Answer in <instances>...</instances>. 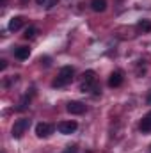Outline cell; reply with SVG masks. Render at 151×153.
I'll return each mask as SVG.
<instances>
[{"label": "cell", "instance_id": "cell-1", "mask_svg": "<svg viewBox=\"0 0 151 153\" xmlns=\"http://www.w3.org/2000/svg\"><path fill=\"white\" fill-rule=\"evenodd\" d=\"M73 75H75V70H73L71 66H64V68H61L59 76L52 82V85H53V87H64L66 84H70V82L73 80Z\"/></svg>", "mask_w": 151, "mask_h": 153}, {"label": "cell", "instance_id": "cell-2", "mask_svg": "<svg viewBox=\"0 0 151 153\" xmlns=\"http://www.w3.org/2000/svg\"><path fill=\"white\" fill-rule=\"evenodd\" d=\"M29 125H30L29 119H18V121H14V125H13V128H11V135H13L14 139H20V137L27 132Z\"/></svg>", "mask_w": 151, "mask_h": 153}, {"label": "cell", "instance_id": "cell-3", "mask_svg": "<svg viewBox=\"0 0 151 153\" xmlns=\"http://www.w3.org/2000/svg\"><path fill=\"white\" fill-rule=\"evenodd\" d=\"M94 82H96V73L93 70L84 73V82H82V91H93L94 89Z\"/></svg>", "mask_w": 151, "mask_h": 153}, {"label": "cell", "instance_id": "cell-4", "mask_svg": "<svg viewBox=\"0 0 151 153\" xmlns=\"http://www.w3.org/2000/svg\"><path fill=\"white\" fill-rule=\"evenodd\" d=\"M52 132H53V126L50 123H38L36 125V135L39 139H46Z\"/></svg>", "mask_w": 151, "mask_h": 153}, {"label": "cell", "instance_id": "cell-5", "mask_svg": "<svg viewBox=\"0 0 151 153\" xmlns=\"http://www.w3.org/2000/svg\"><path fill=\"white\" fill-rule=\"evenodd\" d=\"M76 128H78L76 121H62V123H59V132H61V134H64V135L73 134Z\"/></svg>", "mask_w": 151, "mask_h": 153}, {"label": "cell", "instance_id": "cell-6", "mask_svg": "<svg viewBox=\"0 0 151 153\" xmlns=\"http://www.w3.org/2000/svg\"><path fill=\"white\" fill-rule=\"evenodd\" d=\"M66 111L70 112V114H84L85 112V105L82 103V102H70L68 103V107H66Z\"/></svg>", "mask_w": 151, "mask_h": 153}, {"label": "cell", "instance_id": "cell-7", "mask_svg": "<svg viewBox=\"0 0 151 153\" xmlns=\"http://www.w3.org/2000/svg\"><path fill=\"white\" fill-rule=\"evenodd\" d=\"M29 55H30V48L29 46H18V48H14V57L18 61H25V59H29Z\"/></svg>", "mask_w": 151, "mask_h": 153}, {"label": "cell", "instance_id": "cell-8", "mask_svg": "<svg viewBox=\"0 0 151 153\" xmlns=\"http://www.w3.org/2000/svg\"><path fill=\"white\" fill-rule=\"evenodd\" d=\"M123 84V73L121 71H112L109 76V85L110 87H119Z\"/></svg>", "mask_w": 151, "mask_h": 153}, {"label": "cell", "instance_id": "cell-9", "mask_svg": "<svg viewBox=\"0 0 151 153\" xmlns=\"http://www.w3.org/2000/svg\"><path fill=\"white\" fill-rule=\"evenodd\" d=\"M139 128H141V132H142V134H150V132H151V111L142 117V121H141Z\"/></svg>", "mask_w": 151, "mask_h": 153}, {"label": "cell", "instance_id": "cell-10", "mask_svg": "<svg viewBox=\"0 0 151 153\" xmlns=\"http://www.w3.org/2000/svg\"><path fill=\"white\" fill-rule=\"evenodd\" d=\"M21 27H23V18H21V16H14V18H11V22H9V30L16 32V30H20Z\"/></svg>", "mask_w": 151, "mask_h": 153}, {"label": "cell", "instance_id": "cell-11", "mask_svg": "<svg viewBox=\"0 0 151 153\" xmlns=\"http://www.w3.org/2000/svg\"><path fill=\"white\" fill-rule=\"evenodd\" d=\"M91 9L94 13H103L107 9V0H91Z\"/></svg>", "mask_w": 151, "mask_h": 153}, {"label": "cell", "instance_id": "cell-12", "mask_svg": "<svg viewBox=\"0 0 151 153\" xmlns=\"http://www.w3.org/2000/svg\"><path fill=\"white\" fill-rule=\"evenodd\" d=\"M137 27L141 30H144V32H151V20H141L137 23Z\"/></svg>", "mask_w": 151, "mask_h": 153}, {"label": "cell", "instance_id": "cell-13", "mask_svg": "<svg viewBox=\"0 0 151 153\" xmlns=\"http://www.w3.org/2000/svg\"><path fill=\"white\" fill-rule=\"evenodd\" d=\"M36 34H38V29H36V27H27V29H25L23 38H25V39H34V38H36Z\"/></svg>", "mask_w": 151, "mask_h": 153}, {"label": "cell", "instance_id": "cell-14", "mask_svg": "<svg viewBox=\"0 0 151 153\" xmlns=\"http://www.w3.org/2000/svg\"><path fill=\"white\" fill-rule=\"evenodd\" d=\"M29 103H30V98H29V94H27V96L21 98V102H20V105H18V111H25V109L29 107Z\"/></svg>", "mask_w": 151, "mask_h": 153}, {"label": "cell", "instance_id": "cell-15", "mask_svg": "<svg viewBox=\"0 0 151 153\" xmlns=\"http://www.w3.org/2000/svg\"><path fill=\"white\" fill-rule=\"evenodd\" d=\"M41 64H44V66H50V57H41V61H39Z\"/></svg>", "mask_w": 151, "mask_h": 153}, {"label": "cell", "instance_id": "cell-16", "mask_svg": "<svg viewBox=\"0 0 151 153\" xmlns=\"http://www.w3.org/2000/svg\"><path fill=\"white\" fill-rule=\"evenodd\" d=\"M76 152H78V148H76V146H68V150H66L64 153H76Z\"/></svg>", "mask_w": 151, "mask_h": 153}, {"label": "cell", "instance_id": "cell-17", "mask_svg": "<svg viewBox=\"0 0 151 153\" xmlns=\"http://www.w3.org/2000/svg\"><path fill=\"white\" fill-rule=\"evenodd\" d=\"M55 4H57V0H48V5H46V7H48V9H50V7H53V5H55Z\"/></svg>", "mask_w": 151, "mask_h": 153}, {"label": "cell", "instance_id": "cell-18", "mask_svg": "<svg viewBox=\"0 0 151 153\" xmlns=\"http://www.w3.org/2000/svg\"><path fill=\"white\" fill-rule=\"evenodd\" d=\"M5 66H7V62L2 59V61H0V70H5Z\"/></svg>", "mask_w": 151, "mask_h": 153}, {"label": "cell", "instance_id": "cell-19", "mask_svg": "<svg viewBox=\"0 0 151 153\" xmlns=\"http://www.w3.org/2000/svg\"><path fill=\"white\" fill-rule=\"evenodd\" d=\"M36 4H38V5H44V4H46V0H36Z\"/></svg>", "mask_w": 151, "mask_h": 153}, {"label": "cell", "instance_id": "cell-20", "mask_svg": "<svg viewBox=\"0 0 151 153\" xmlns=\"http://www.w3.org/2000/svg\"><path fill=\"white\" fill-rule=\"evenodd\" d=\"M148 103H150V105H151V94H150V96H148Z\"/></svg>", "mask_w": 151, "mask_h": 153}, {"label": "cell", "instance_id": "cell-21", "mask_svg": "<svg viewBox=\"0 0 151 153\" xmlns=\"http://www.w3.org/2000/svg\"><path fill=\"white\" fill-rule=\"evenodd\" d=\"M5 2H7V0H2V5H5Z\"/></svg>", "mask_w": 151, "mask_h": 153}, {"label": "cell", "instance_id": "cell-22", "mask_svg": "<svg viewBox=\"0 0 151 153\" xmlns=\"http://www.w3.org/2000/svg\"><path fill=\"white\" fill-rule=\"evenodd\" d=\"M23 2H25V0H23Z\"/></svg>", "mask_w": 151, "mask_h": 153}]
</instances>
